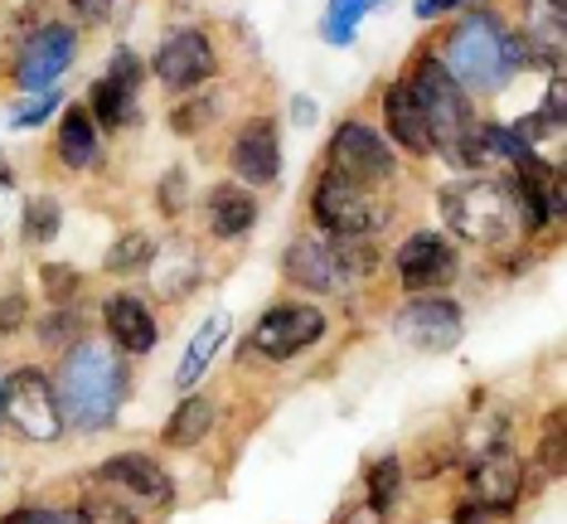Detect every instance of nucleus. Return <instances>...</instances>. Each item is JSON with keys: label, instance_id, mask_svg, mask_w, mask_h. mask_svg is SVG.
<instances>
[{"label": "nucleus", "instance_id": "nucleus-22", "mask_svg": "<svg viewBox=\"0 0 567 524\" xmlns=\"http://www.w3.org/2000/svg\"><path fill=\"white\" fill-rule=\"evenodd\" d=\"M59 161L73 165V171H83V165L97 161V126L87 117L83 107H69L59 122Z\"/></svg>", "mask_w": 567, "mask_h": 524}, {"label": "nucleus", "instance_id": "nucleus-26", "mask_svg": "<svg viewBox=\"0 0 567 524\" xmlns=\"http://www.w3.org/2000/svg\"><path fill=\"white\" fill-rule=\"evenodd\" d=\"M151 258H156V238H151V234H122L107 248V273H117V277L141 273Z\"/></svg>", "mask_w": 567, "mask_h": 524}, {"label": "nucleus", "instance_id": "nucleus-29", "mask_svg": "<svg viewBox=\"0 0 567 524\" xmlns=\"http://www.w3.org/2000/svg\"><path fill=\"white\" fill-rule=\"evenodd\" d=\"M83 515L93 520V524H136V520H141L136 510H132V505H122L112 491H107V495H93V501L83 505Z\"/></svg>", "mask_w": 567, "mask_h": 524}, {"label": "nucleus", "instance_id": "nucleus-37", "mask_svg": "<svg viewBox=\"0 0 567 524\" xmlns=\"http://www.w3.org/2000/svg\"><path fill=\"white\" fill-rule=\"evenodd\" d=\"M24 297H0V336H10V330L24 326Z\"/></svg>", "mask_w": 567, "mask_h": 524}, {"label": "nucleus", "instance_id": "nucleus-23", "mask_svg": "<svg viewBox=\"0 0 567 524\" xmlns=\"http://www.w3.org/2000/svg\"><path fill=\"white\" fill-rule=\"evenodd\" d=\"M528 49H534V63H548L553 73H563V6H548L544 0V16H528Z\"/></svg>", "mask_w": 567, "mask_h": 524}, {"label": "nucleus", "instance_id": "nucleus-8", "mask_svg": "<svg viewBox=\"0 0 567 524\" xmlns=\"http://www.w3.org/2000/svg\"><path fill=\"white\" fill-rule=\"evenodd\" d=\"M330 171L354 185H379L393 175V146L383 142L373 126L344 122L340 132L330 136Z\"/></svg>", "mask_w": 567, "mask_h": 524}, {"label": "nucleus", "instance_id": "nucleus-3", "mask_svg": "<svg viewBox=\"0 0 567 524\" xmlns=\"http://www.w3.org/2000/svg\"><path fill=\"white\" fill-rule=\"evenodd\" d=\"M442 214L461 238L471 243H505L519 224L514 181H461L442 189Z\"/></svg>", "mask_w": 567, "mask_h": 524}, {"label": "nucleus", "instance_id": "nucleus-18", "mask_svg": "<svg viewBox=\"0 0 567 524\" xmlns=\"http://www.w3.org/2000/svg\"><path fill=\"white\" fill-rule=\"evenodd\" d=\"M383 122H389L393 142L412 151V156H432V132H427V117H422L417 97H412L408 83H393L389 93H383Z\"/></svg>", "mask_w": 567, "mask_h": 524}, {"label": "nucleus", "instance_id": "nucleus-40", "mask_svg": "<svg viewBox=\"0 0 567 524\" xmlns=\"http://www.w3.org/2000/svg\"><path fill=\"white\" fill-rule=\"evenodd\" d=\"M451 6H461V0H417V16L432 20V16H442V10H451Z\"/></svg>", "mask_w": 567, "mask_h": 524}, {"label": "nucleus", "instance_id": "nucleus-41", "mask_svg": "<svg viewBox=\"0 0 567 524\" xmlns=\"http://www.w3.org/2000/svg\"><path fill=\"white\" fill-rule=\"evenodd\" d=\"M340 524H373V510H354V515H344Z\"/></svg>", "mask_w": 567, "mask_h": 524}, {"label": "nucleus", "instance_id": "nucleus-9", "mask_svg": "<svg viewBox=\"0 0 567 524\" xmlns=\"http://www.w3.org/2000/svg\"><path fill=\"white\" fill-rule=\"evenodd\" d=\"M326 336V316L316 306H272L262 321L252 326V350H262L267 360H291V355L311 350V345Z\"/></svg>", "mask_w": 567, "mask_h": 524}, {"label": "nucleus", "instance_id": "nucleus-31", "mask_svg": "<svg viewBox=\"0 0 567 524\" xmlns=\"http://www.w3.org/2000/svg\"><path fill=\"white\" fill-rule=\"evenodd\" d=\"M538 462H544L548 476H563V413H553V418H548L544 446H538Z\"/></svg>", "mask_w": 567, "mask_h": 524}, {"label": "nucleus", "instance_id": "nucleus-11", "mask_svg": "<svg viewBox=\"0 0 567 524\" xmlns=\"http://www.w3.org/2000/svg\"><path fill=\"white\" fill-rule=\"evenodd\" d=\"M73 54H79V34H73L69 24H44V30L34 34V40L24 44V54H20V69H16L20 88H30V93H49V88L59 83V73L73 63Z\"/></svg>", "mask_w": 567, "mask_h": 524}, {"label": "nucleus", "instance_id": "nucleus-39", "mask_svg": "<svg viewBox=\"0 0 567 524\" xmlns=\"http://www.w3.org/2000/svg\"><path fill=\"white\" fill-rule=\"evenodd\" d=\"M489 515H495V510H485V505H475V501H471V505L456 515V524H495Z\"/></svg>", "mask_w": 567, "mask_h": 524}, {"label": "nucleus", "instance_id": "nucleus-7", "mask_svg": "<svg viewBox=\"0 0 567 524\" xmlns=\"http://www.w3.org/2000/svg\"><path fill=\"white\" fill-rule=\"evenodd\" d=\"M97 481L107 485L122 505H132L136 515H146V510H165L171 505V495H175L171 476H165V471L151 462V456H141V452H122V456H112V462H102Z\"/></svg>", "mask_w": 567, "mask_h": 524}, {"label": "nucleus", "instance_id": "nucleus-34", "mask_svg": "<svg viewBox=\"0 0 567 524\" xmlns=\"http://www.w3.org/2000/svg\"><path fill=\"white\" fill-rule=\"evenodd\" d=\"M54 107H59V97H54V93H40V97H30V102H24V107H20L10 122H16V126H40V122H44Z\"/></svg>", "mask_w": 567, "mask_h": 524}, {"label": "nucleus", "instance_id": "nucleus-21", "mask_svg": "<svg viewBox=\"0 0 567 524\" xmlns=\"http://www.w3.org/2000/svg\"><path fill=\"white\" fill-rule=\"evenodd\" d=\"M224 340H228V316H209V321L195 330V340L185 345V355H179V369H175V383H179V389H195Z\"/></svg>", "mask_w": 567, "mask_h": 524}, {"label": "nucleus", "instance_id": "nucleus-28", "mask_svg": "<svg viewBox=\"0 0 567 524\" xmlns=\"http://www.w3.org/2000/svg\"><path fill=\"white\" fill-rule=\"evenodd\" d=\"M59 224H63V209L54 199H30V204H24V238H30V243L59 238Z\"/></svg>", "mask_w": 567, "mask_h": 524}, {"label": "nucleus", "instance_id": "nucleus-32", "mask_svg": "<svg viewBox=\"0 0 567 524\" xmlns=\"http://www.w3.org/2000/svg\"><path fill=\"white\" fill-rule=\"evenodd\" d=\"M79 311H69V306H59L54 316H49V321L40 326V336H44V345H69L73 336H79Z\"/></svg>", "mask_w": 567, "mask_h": 524}, {"label": "nucleus", "instance_id": "nucleus-16", "mask_svg": "<svg viewBox=\"0 0 567 524\" xmlns=\"http://www.w3.org/2000/svg\"><path fill=\"white\" fill-rule=\"evenodd\" d=\"M234 171L248 185H272L277 181V171H281V142H277V126L267 122V117H252L238 132V142H234Z\"/></svg>", "mask_w": 567, "mask_h": 524}, {"label": "nucleus", "instance_id": "nucleus-14", "mask_svg": "<svg viewBox=\"0 0 567 524\" xmlns=\"http://www.w3.org/2000/svg\"><path fill=\"white\" fill-rule=\"evenodd\" d=\"M398 277H403V287L412 297H422V291H432V287H446L451 277H456V248L436 234H412L403 248H398Z\"/></svg>", "mask_w": 567, "mask_h": 524}, {"label": "nucleus", "instance_id": "nucleus-12", "mask_svg": "<svg viewBox=\"0 0 567 524\" xmlns=\"http://www.w3.org/2000/svg\"><path fill=\"white\" fill-rule=\"evenodd\" d=\"M471 501L485 510H514L524 491V462L509 452V446H485L481 456L471 462Z\"/></svg>", "mask_w": 567, "mask_h": 524}, {"label": "nucleus", "instance_id": "nucleus-15", "mask_svg": "<svg viewBox=\"0 0 567 524\" xmlns=\"http://www.w3.org/2000/svg\"><path fill=\"white\" fill-rule=\"evenodd\" d=\"M136 83H141V63H136V54H126L122 49V54L112 59L107 79L93 83V97H87L93 117L107 122V126H126L136 117Z\"/></svg>", "mask_w": 567, "mask_h": 524}, {"label": "nucleus", "instance_id": "nucleus-24", "mask_svg": "<svg viewBox=\"0 0 567 524\" xmlns=\"http://www.w3.org/2000/svg\"><path fill=\"white\" fill-rule=\"evenodd\" d=\"M214 428V403L209 399H185L165 423V442L171 446H195L204 432Z\"/></svg>", "mask_w": 567, "mask_h": 524}, {"label": "nucleus", "instance_id": "nucleus-13", "mask_svg": "<svg viewBox=\"0 0 567 524\" xmlns=\"http://www.w3.org/2000/svg\"><path fill=\"white\" fill-rule=\"evenodd\" d=\"M214 49L209 40H204L199 30H179L171 34V40L161 44V54H156V79L165 88H175V93H189V88H199V83H209L214 79Z\"/></svg>", "mask_w": 567, "mask_h": 524}, {"label": "nucleus", "instance_id": "nucleus-30", "mask_svg": "<svg viewBox=\"0 0 567 524\" xmlns=\"http://www.w3.org/2000/svg\"><path fill=\"white\" fill-rule=\"evenodd\" d=\"M0 524H93L83 515V510H16V515H6Z\"/></svg>", "mask_w": 567, "mask_h": 524}, {"label": "nucleus", "instance_id": "nucleus-33", "mask_svg": "<svg viewBox=\"0 0 567 524\" xmlns=\"http://www.w3.org/2000/svg\"><path fill=\"white\" fill-rule=\"evenodd\" d=\"M44 291L54 306H69V297L79 291V273H69V267H44Z\"/></svg>", "mask_w": 567, "mask_h": 524}, {"label": "nucleus", "instance_id": "nucleus-27", "mask_svg": "<svg viewBox=\"0 0 567 524\" xmlns=\"http://www.w3.org/2000/svg\"><path fill=\"white\" fill-rule=\"evenodd\" d=\"M379 0H330V16H326V40L330 44H350L354 40V24L364 10H373Z\"/></svg>", "mask_w": 567, "mask_h": 524}, {"label": "nucleus", "instance_id": "nucleus-36", "mask_svg": "<svg viewBox=\"0 0 567 524\" xmlns=\"http://www.w3.org/2000/svg\"><path fill=\"white\" fill-rule=\"evenodd\" d=\"M189 195V181H185V171H171L165 175V185H161V209L165 214H179V199Z\"/></svg>", "mask_w": 567, "mask_h": 524}, {"label": "nucleus", "instance_id": "nucleus-1", "mask_svg": "<svg viewBox=\"0 0 567 524\" xmlns=\"http://www.w3.org/2000/svg\"><path fill=\"white\" fill-rule=\"evenodd\" d=\"M59 413L63 423L97 432L117 418V408L126 399V369L107 345H79V350L63 360L59 374Z\"/></svg>", "mask_w": 567, "mask_h": 524}, {"label": "nucleus", "instance_id": "nucleus-20", "mask_svg": "<svg viewBox=\"0 0 567 524\" xmlns=\"http://www.w3.org/2000/svg\"><path fill=\"white\" fill-rule=\"evenodd\" d=\"M257 224V199L243 185H218L209 195V228L218 238H243Z\"/></svg>", "mask_w": 567, "mask_h": 524}, {"label": "nucleus", "instance_id": "nucleus-4", "mask_svg": "<svg viewBox=\"0 0 567 524\" xmlns=\"http://www.w3.org/2000/svg\"><path fill=\"white\" fill-rule=\"evenodd\" d=\"M408 88H412V97H417L422 117H427L432 146L456 151L461 142H466V132L475 126V122H471V102H466V88H461V83L446 73V63L422 59L417 69H412Z\"/></svg>", "mask_w": 567, "mask_h": 524}, {"label": "nucleus", "instance_id": "nucleus-2", "mask_svg": "<svg viewBox=\"0 0 567 524\" xmlns=\"http://www.w3.org/2000/svg\"><path fill=\"white\" fill-rule=\"evenodd\" d=\"M519 63H524V44L489 10L466 16L446 40V73L471 93H499Z\"/></svg>", "mask_w": 567, "mask_h": 524}, {"label": "nucleus", "instance_id": "nucleus-35", "mask_svg": "<svg viewBox=\"0 0 567 524\" xmlns=\"http://www.w3.org/2000/svg\"><path fill=\"white\" fill-rule=\"evenodd\" d=\"M214 107H218V102H209V97H199V102H189V107H179V112H175V132H199V126L209 122Z\"/></svg>", "mask_w": 567, "mask_h": 524}, {"label": "nucleus", "instance_id": "nucleus-6", "mask_svg": "<svg viewBox=\"0 0 567 524\" xmlns=\"http://www.w3.org/2000/svg\"><path fill=\"white\" fill-rule=\"evenodd\" d=\"M311 209H316V224H326L330 234H340V238H369L373 228H383L379 224L383 214L373 209L369 189L354 185V181H344V175H334V171L320 175Z\"/></svg>", "mask_w": 567, "mask_h": 524}, {"label": "nucleus", "instance_id": "nucleus-10", "mask_svg": "<svg viewBox=\"0 0 567 524\" xmlns=\"http://www.w3.org/2000/svg\"><path fill=\"white\" fill-rule=\"evenodd\" d=\"M398 340H408L412 350H432L442 355L461 340V306L446 297H412L403 311L393 316Z\"/></svg>", "mask_w": 567, "mask_h": 524}, {"label": "nucleus", "instance_id": "nucleus-38", "mask_svg": "<svg viewBox=\"0 0 567 524\" xmlns=\"http://www.w3.org/2000/svg\"><path fill=\"white\" fill-rule=\"evenodd\" d=\"M73 10H79V20L97 24V20H107V16H112V0H73Z\"/></svg>", "mask_w": 567, "mask_h": 524}, {"label": "nucleus", "instance_id": "nucleus-19", "mask_svg": "<svg viewBox=\"0 0 567 524\" xmlns=\"http://www.w3.org/2000/svg\"><path fill=\"white\" fill-rule=\"evenodd\" d=\"M107 330H112V340H117L122 350H132V355L156 350V316H151L146 301L132 297V291L107 297Z\"/></svg>", "mask_w": 567, "mask_h": 524}, {"label": "nucleus", "instance_id": "nucleus-42", "mask_svg": "<svg viewBox=\"0 0 567 524\" xmlns=\"http://www.w3.org/2000/svg\"><path fill=\"white\" fill-rule=\"evenodd\" d=\"M0 418H6V379H0Z\"/></svg>", "mask_w": 567, "mask_h": 524}, {"label": "nucleus", "instance_id": "nucleus-17", "mask_svg": "<svg viewBox=\"0 0 567 524\" xmlns=\"http://www.w3.org/2000/svg\"><path fill=\"white\" fill-rule=\"evenodd\" d=\"M281 273H287L296 287H306V291H334V287H344V267L334 263V253L326 248V243H316V238L291 243L287 258H281Z\"/></svg>", "mask_w": 567, "mask_h": 524}, {"label": "nucleus", "instance_id": "nucleus-43", "mask_svg": "<svg viewBox=\"0 0 567 524\" xmlns=\"http://www.w3.org/2000/svg\"><path fill=\"white\" fill-rule=\"evenodd\" d=\"M548 6H563V0H548Z\"/></svg>", "mask_w": 567, "mask_h": 524}, {"label": "nucleus", "instance_id": "nucleus-25", "mask_svg": "<svg viewBox=\"0 0 567 524\" xmlns=\"http://www.w3.org/2000/svg\"><path fill=\"white\" fill-rule=\"evenodd\" d=\"M398 491H403V462H398V456H379V462L369 466V510L373 515L393 510Z\"/></svg>", "mask_w": 567, "mask_h": 524}, {"label": "nucleus", "instance_id": "nucleus-5", "mask_svg": "<svg viewBox=\"0 0 567 524\" xmlns=\"http://www.w3.org/2000/svg\"><path fill=\"white\" fill-rule=\"evenodd\" d=\"M6 418L16 423L24 438L34 442H54L63 432V413H59V393L40 369H16L6 379Z\"/></svg>", "mask_w": 567, "mask_h": 524}]
</instances>
